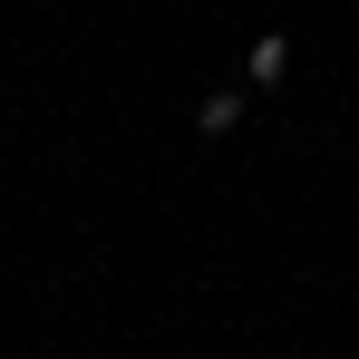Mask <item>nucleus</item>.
<instances>
[{
	"label": "nucleus",
	"mask_w": 359,
	"mask_h": 359,
	"mask_svg": "<svg viewBox=\"0 0 359 359\" xmlns=\"http://www.w3.org/2000/svg\"><path fill=\"white\" fill-rule=\"evenodd\" d=\"M282 68H292V39H252L243 49V78L252 88H282Z\"/></svg>",
	"instance_id": "1"
},
{
	"label": "nucleus",
	"mask_w": 359,
	"mask_h": 359,
	"mask_svg": "<svg viewBox=\"0 0 359 359\" xmlns=\"http://www.w3.org/2000/svg\"><path fill=\"white\" fill-rule=\"evenodd\" d=\"M194 126H204V136H233L243 126V88H214V97L194 107Z\"/></svg>",
	"instance_id": "2"
}]
</instances>
